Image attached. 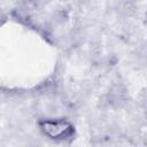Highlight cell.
Returning a JSON list of instances; mask_svg holds the SVG:
<instances>
[{
  "mask_svg": "<svg viewBox=\"0 0 147 147\" xmlns=\"http://www.w3.org/2000/svg\"><path fill=\"white\" fill-rule=\"evenodd\" d=\"M38 126L44 136L55 141H64L67 139H70L75 133L72 123L64 118L40 119Z\"/></svg>",
  "mask_w": 147,
  "mask_h": 147,
  "instance_id": "1",
  "label": "cell"
}]
</instances>
